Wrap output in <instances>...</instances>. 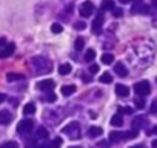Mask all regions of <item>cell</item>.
<instances>
[{
	"mask_svg": "<svg viewBox=\"0 0 157 148\" xmlns=\"http://www.w3.org/2000/svg\"><path fill=\"white\" fill-rule=\"evenodd\" d=\"M114 72L117 74V76H120V77H126L128 76V68L125 66L123 62H117L114 65Z\"/></svg>",
	"mask_w": 157,
	"mask_h": 148,
	"instance_id": "12",
	"label": "cell"
},
{
	"mask_svg": "<svg viewBox=\"0 0 157 148\" xmlns=\"http://www.w3.org/2000/svg\"><path fill=\"white\" fill-rule=\"evenodd\" d=\"M6 43V40H5V37H0V46H3Z\"/></svg>",
	"mask_w": 157,
	"mask_h": 148,
	"instance_id": "39",
	"label": "cell"
},
{
	"mask_svg": "<svg viewBox=\"0 0 157 148\" xmlns=\"http://www.w3.org/2000/svg\"><path fill=\"white\" fill-rule=\"evenodd\" d=\"M119 111H120V113H125V114H131V113H132V110H131L129 107H123V108L120 107V108H119Z\"/></svg>",
	"mask_w": 157,
	"mask_h": 148,
	"instance_id": "34",
	"label": "cell"
},
{
	"mask_svg": "<svg viewBox=\"0 0 157 148\" xmlns=\"http://www.w3.org/2000/svg\"><path fill=\"white\" fill-rule=\"evenodd\" d=\"M8 146L17 148V146H19V143H17V142H13V140H10V142H5V143H2V148H8Z\"/></svg>",
	"mask_w": 157,
	"mask_h": 148,
	"instance_id": "31",
	"label": "cell"
},
{
	"mask_svg": "<svg viewBox=\"0 0 157 148\" xmlns=\"http://www.w3.org/2000/svg\"><path fill=\"white\" fill-rule=\"evenodd\" d=\"M111 125H114V127H122L123 125V117H122L120 113L119 114H114L111 117Z\"/></svg>",
	"mask_w": 157,
	"mask_h": 148,
	"instance_id": "19",
	"label": "cell"
},
{
	"mask_svg": "<svg viewBox=\"0 0 157 148\" xmlns=\"http://www.w3.org/2000/svg\"><path fill=\"white\" fill-rule=\"evenodd\" d=\"M40 91H52L54 90V87H56V84H54V80H51V79H46V80H42V82H39L37 85H36Z\"/></svg>",
	"mask_w": 157,
	"mask_h": 148,
	"instance_id": "10",
	"label": "cell"
},
{
	"mask_svg": "<svg viewBox=\"0 0 157 148\" xmlns=\"http://www.w3.org/2000/svg\"><path fill=\"white\" fill-rule=\"evenodd\" d=\"M102 26H103V14L100 13L96 17V20L93 22V33L94 34H100L102 33Z\"/></svg>",
	"mask_w": 157,
	"mask_h": 148,
	"instance_id": "11",
	"label": "cell"
},
{
	"mask_svg": "<svg viewBox=\"0 0 157 148\" xmlns=\"http://www.w3.org/2000/svg\"><path fill=\"white\" fill-rule=\"evenodd\" d=\"M151 5H152V6L157 10V0H152V2H151Z\"/></svg>",
	"mask_w": 157,
	"mask_h": 148,
	"instance_id": "41",
	"label": "cell"
},
{
	"mask_svg": "<svg viewBox=\"0 0 157 148\" xmlns=\"http://www.w3.org/2000/svg\"><path fill=\"white\" fill-rule=\"evenodd\" d=\"M93 13H94V5H93V2H85V3L80 5V8H78V14H80L82 17H85V19L91 17Z\"/></svg>",
	"mask_w": 157,
	"mask_h": 148,
	"instance_id": "7",
	"label": "cell"
},
{
	"mask_svg": "<svg viewBox=\"0 0 157 148\" xmlns=\"http://www.w3.org/2000/svg\"><path fill=\"white\" fill-rule=\"evenodd\" d=\"M132 6H131V13L132 14H149V8L143 3V0H131Z\"/></svg>",
	"mask_w": 157,
	"mask_h": 148,
	"instance_id": "5",
	"label": "cell"
},
{
	"mask_svg": "<svg viewBox=\"0 0 157 148\" xmlns=\"http://www.w3.org/2000/svg\"><path fill=\"white\" fill-rule=\"evenodd\" d=\"M151 114H157V100H154L151 105Z\"/></svg>",
	"mask_w": 157,
	"mask_h": 148,
	"instance_id": "36",
	"label": "cell"
},
{
	"mask_svg": "<svg viewBox=\"0 0 157 148\" xmlns=\"http://www.w3.org/2000/svg\"><path fill=\"white\" fill-rule=\"evenodd\" d=\"M16 49V45L14 43H5L3 46H0V59H6L10 57Z\"/></svg>",
	"mask_w": 157,
	"mask_h": 148,
	"instance_id": "8",
	"label": "cell"
},
{
	"mask_svg": "<svg viewBox=\"0 0 157 148\" xmlns=\"http://www.w3.org/2000/svg\"><path fill=\"white\" fill-rule=\"evenodd\" d=\"M134 91L137 96H148L151 93V87H149V82L148 80H140L134 85Z\"/></svg>",
	"mask_w": 157,
	"mask_h": 148,
	"instance_id": "4",
	"label": "cell"
},
{
	"mask_svg": "<svg viewBox=\"0 0 157 148\" xmlns=\"http://www.w3.org/2000/svg\"><path fill=\"white\" fill-rule=\"evenodd\" d=\"M96 57V51L94 49H88L86 54H85V62H93Z\"/></svg>",
	"mask_w": 157,
	"mask_h": 148,
	"instance_id": "27",
	"label": "cell"
},
{
	"mask_svg": "<svg viewBox=\"0 0 157 148\" xmlns=\"http://www.w3.org/2000/svg\"><path fill=\"white\" fill-rule=\"evenodd\" d=\"M148 117H145V116H137V117H134V120H132V128H136V130H142V128H146L148 127Z\"/></svg>",
	"mask_w": 157,
	"mask_h": 148,
	"instance_id": "9",
	"label": "cell"
},
{
	"mask_svg": "<svg viewBox=\"0 0 157 148\" xmlns=\"http://www.w3.org/2000/svg\"><path fill=\"white\" fill-rule=\"evenodd\" d=\"M13 120V113L10 110H2L0 111V125H8Z\"/></svg>",
	"mask_w": 157,
	"mask_h": 148,
	"instance_id": "13",
	"label": "cell"
},
{
	"mask_svg": "<svg viewBox=\"0 0 157 148\" xmlns=\"http://www.w3.org/2000/svg\"><path fill=\"white\" fill-rule=\"evenodd\" d=\"M56 99H57V96H56L52 91H49V93L43 97V100H45V102H56Z\"/></svg>",
	"mask_w": 157,
	"mask_h": 148,
	"instance_id": "29",
	"label": "cell"
},
{
	"mask_svg": "<svg viewBox=\"0 0 157 148\" xmlns=\"http://www.w3.org/2000/svg\"><path fill=\"white\" fill-rule=\"evenodd\" d=\"M74 45H75V49H77V51H82V49L85 48V40H83V37H77Z\"/></svg>",
	"mask_w": 157,
	"mask_h": 148,
	"instance_id": "25",
	"label": "cell"
},
{
	"mask_svg": "<svg viewBox=\"0 0 157 148\" xmlns=\"http://www.w3.org/2000/svg\"><path fill=\"white\" fill-rule=\"evenodd\" d=\"M102 62H103L105 65H109V63L114 62V56H113L111 53H105V54L102 56Z\"/></svg>",
	"mask_w": 157,
	"mask_h": 148,
	"instance_id": "23",
	"label": "cell"
},
{
	"mask_svg": "<svg viewBox=\"0 0 157 148\" xmlns=\"http://www.w3.org/2000/svg\"><path fill=\"white\" fill-rule=\"evenodd\" d=\"M85 26H86V23H85V22H75V25H74V28H75V29H78V31L85 29Z\"/></svg>",
	"mask_w": 157,
	"mask_h": 148,
	"instance_id": "32",
	"label": "cell"
},
{
	"mask_svg": "<svg viewBox=\"0 0 157 148\" xmlns=\"http://www.w3.org/2000/svg\"><path fill=\"white\" fill-rule=\"evenodd\" d=\"M31 65L37 74H48L52 69V63L43 56H34L31 59Z\"/></svg>",
	"mask_w": 157,
	"mask_h": 148,
	"instance_id": "2",
	"label": "cell"
},
{
	"mask_svg": "<svg viewBox=\"0 0 157 148\" xmlns=\"http://www.w3.org/2000/svg\"><path fill=\"white\" fill-rule=\"evenodd\" d=\"M116 94L120 96V97H128L129 96V88L126 85L119 84V85H116Z\"/></svg>",
	"mask_w": 157,
	"mask_h": 148,
	"instance_id": "14",
	"label": "cell"
},
{
	"mask_svg": "<svg viewBox=\"0 0 157 148\" xmlns=\"http://www.w3.org/2000/svg\"><path fill=\"white\" fill-rule=\"evenodd\" d=\"M103 133V130L100 128V127H91L88 131H86V136L88 137H97V136H100Z\"/></svg>",
	"mask_w": 157,
	"mask_h": 148,
	"instance_id": "16",
	"label": "cell"
},
{
	"mask_svg": "<svg viewBox=\"0 0 157 148\" xmlns=\"http://www.w3.org/2000/svg\"><path fill=\"white\" fill-rule=\"evenodd\" d=\"M100 82L102 84H111L113 82V76L109 72H103L102 76H100Z\"/></svg>",
	"mask_w": 157,
	"mask_h": 148,
	"instance_id": "26",
	"label": "cell"
},
{
	"mask_svg": "<svg viewBox=\"0 0 157 148\" xmlns=\"http://www.w3.org/2000/svg\"><path fill=\"white\" fill-rule=\"evenodd\" d=\"M90 71H91L93 74L99 72V65H91V66H90Z\"/></svg>",
	"mask_w": 157,
	"mask_h": 148,
	"instance_id": "37",
	"label": "cell"
},
{
	"mask_svg": "<svg viewBox=\"0 0 157 148\" xmlns=\"http://www.w3.org/2000/svg\"><path fill=\"white\" fill-rule=\"evenodd\" d=\"M23 79H25V76L20 74V72H8L6 74V80L8 82H17V80H23Z\"/></svg>",
	"mask_w": 157,
	"mask_h": 148,
	"instance_id": "15",
	"label": "cell"
},
{
	"mask_svg": "<svg viewBox=\"0 0 157 148\" xmlns=\"http://www.w3.org/2000/svg\"><path fill=\"white\" fill-rule=\"evenodd\" d=\"M114 0H103L102 2V11H113Z\"/></svg>",
	"mask_w": 157,
	"mask_h": 148,
	"instance_id": "22",
	"label": "cell"
},
{
	"mask_svg": "<svg viewBox=\"0 0 157 148\" xmlns=\"http://www.w3.org/2000/svg\"><path fill=\"white\" fill-rule=\"evenodd\" d=\"M109 140H111V142H122V140H125V136H123V133L113 131V133L109 134Z\"/></svg>",
	"mask_w": 157,
	"mask_h": 148,
	"instance_id": "20",
	"label": "cell"
},
{
	"mask_svg": "<svg viewBox=\"0 0 157 148\" xmlns=\"http://www.w3.org/2000/svg\"><path fill=\"white\" fill-rule=\"evenodd\" d=\"M69 72H71V65L69 63H62L59 66V74L60 76H68Z\"/></svg>",
	"mask_w": 157,
	"mask_h": 148,
	"instance_id": "18",
	"label": "cell"
},
{
	"mask_svg": "<svg viewBox=\"0 0 157 148\" xmlns=\"http://www.w3.org/2000/svg\"><path fill=\"white\" fill-rule=\"evenodd\" d=\"M48 136H49V133H48V130H46L45 127H39V128H37V131H36V137H37L39 140H42V139H48Z\"/></svg>",
	"mask_w": 157,
	"mask_h": 148,
	"instance_id": "17",
	"label": "cell"
},
{
	"mask_svg": "<svg viewBox=\"0 0 157 148\" xmlns=\"http://www.w3.org/2000/svg\"><path fill=\"white\" fill-rule=\"evenodd\" d=\"M131 0H120V3H129Z\"/></svg>",
	"mask_w": 157,
	"mask_h": 148,
	"instance_id": "44",
	"label": "cell"
},
{
	"mask_svg": "<svg viewBox=\"0 0 157 148\" xmlns=\"http://www.w3.org/2000/svg\"><path fill=\"white\" fill-rule=\"evenodd\" d=\"M34 130V122L29 119H23L17 123V133L20 134H29Z\"/></svg>",
	"mask_w": 157,
	"mask_h": 148,
	"instance_id": "6",
	"label": "cell"
},
{
	"mask_svg": "<svg viewBox=\"0 0 157 148\" xmlns=\"http://www.w3.org/2000/svg\"><path fill=\"white\" fill-rule=\"evenodd\" d=\"M152 146H154V148H157V139H155V140H152Z\"/></svg>",
	"mask_w": 157,
	"mask_h": 148,
	"instance_id": "43",
	"label": "cell"
},
{
	"mask_svg": "<svg viewBox=\"0 0 157 148\" xmlns=\"http://www.w3.org/2000/svg\"><path fill=\"white\" fill-rule=\"evenodd\" d=\"M134 103H136V107H137V108H140V110L145 107V100L142 99V96H140V97H137V99H134Z\"/></svg>",
	"mask_w": 157,
	"mask_h": 148,
	"instance_id": "30",
	"label": "cell"
},
{
	"mask_svg": "<svg viewBox=\"0 0 157 148\" xmlns=\"http://www.w3.org/2000/svg\"><path fill=\"white\" fill-rule=\"evenodd\" d=\"M62 133L63 134H66L69 139H80V136H82V133H80V123L78 122H71V123H68L66 127H63L62 128Z\"/></svg>",
	"mask_w": 157,
	"mask_h": 148,
	"instance_id": "3",
	"label": "cell"
},
{
	"mask_svg": "<svg viewBox=\"0 0 157 148\" xmlns=\"http://www.w3.org/2000/svg\"><path fill=\"white\" fill-rule=\"evenodd\" d=\"M113 14H114V17H122L123 16V11L120 8H113Z\"/></svg>",
	"mask_w": 157,
	"mask_h": 148,
	"instance_id": "33",
	"label": "cell"
},
{
	"mask_svg": "<svg viewBox=\"0 0 157 148\" xmlns=\"http://www.w3.org/2000/svg\"><path fill=\"white\" fill-rule=\"evenodd\" d=\"M51 31H52L54 34H60V33L63 31V26H62L60 23H52V25H51Z\"/></svg>",
	"mask_w": 157,
	"mask_h": 148,
	"instance_id": "28",
	"label": "cell"
},
{
	"mask_svg": "<svg viewBox=\"0 0 157 148\" xmlns=\"http://www.w3.org/2000/svg\"><path fill=\"white\" fill-rule=\"evenodd\" d=\"M74 91H75V87H74V85H65V87H62V94H63L65 97L71 96Z\"/></svg>",
	"mask_w": 157,
	"mask_h": 148,
	"instance_id": "21",
	"label": "cell"
},
{
	"mask_svg": "<svg viewBox=\"0 0 157 148\" xmlns=\"http://www.w3.org/2000/svg\"><path fill=\"white\" fill-rule=\"evenodd\" d=\"M82 80L86 82V84H90V82L93 80V77H91V76H85V74H83V76H82Z\"/></svg>",
	"mask_w": 157,
	"mask_h": 148,
	"instance_id": "38",
	"label": "cell"
},
{
	"mask_svg": "<svg viewBox=\"0 0 157 148\" xmlns=\"http://www.w3.org/2000/svg\"><path fill=\"white\" fill-rule=\"evenodd\" d=\"M5 99H6V96H5V94H2V93H0V103H2V102H3Z\"/></svg>",
	"mask_w": 157,
	"mask_h": 148,
	"instance_id": "40",
	"label": "cell"
},
{
	"mask_svg": "<svg viewBox=\"0 0 157 148\" xmlns=\"http://www.w3.org/2000/svg\"><path fill=\"white\" fill-rule=\"evenodd\" d=\"M155 82H157V79H155Z\"/></svg>",
	"mask_w": 157,
	"mask_h": 148,
	"instance_id": "45",
	"label": "cell"
},
{
	"mask_svg": "<svg viewBox=\"0 0 157 148\" xmlns=\"http://www.w3.org/2000/svg\"><path fill=\"white\" fill-rule=\"evenodd\" d=\"M23 113L28 114V116H29V114H34V113H36V105H34V103H26V105L23 107Z\"/></svg>",
	"mask_w": 157,
	"mask_h": 148,
	"instance_id": "24",
	"label": "cell"
},
{
	"mask_svg": "<svg viewBox=\"0 0 157 148\" xmlns=\"http://www.w3.org/2000/svg\"><path fill=\"white\" fill-rule=\"evenodd\" d=\"M154 54H155V43L149 39L136 40L126 53L128 60L137 69H143V68L149 66L154 59Z\"/></svg>",
	"mask_w": 157,
	"mask_h": 148,
	"instance_id": "1",
	"label": "cell"
},
{
	"mask_svg": "<svg viewBox=\"0 0 157 148\" xmlns=\"http://www.w3.org/2000/svg\"><path fill=\"white\" fill-rule=\"evenodd\" d=\"M151 133H152V134H157V127H154V128H152V131H151Z\"/></svg>",
	"mask_w": 157,
	"mask_h": 148,
	"instance_id": "42",
	"label": "cell"
},
{
	"mask_svg": "<svg viewBox=\"0 0 157 148\" xmlns=\"http://www.w3.org/2000/svg\"><path fill=\"white\" fill-rule=\"evenodd\" d=\"M62 143H63V140H62L60 137H57V139H54V140H52V143H51V145H52V146H60Z\"/></svg>",
	"mask_w": 157,
	"mask_h": 148,
	"instance_id": "35",
	"label": "cell"
}]
</instances>
